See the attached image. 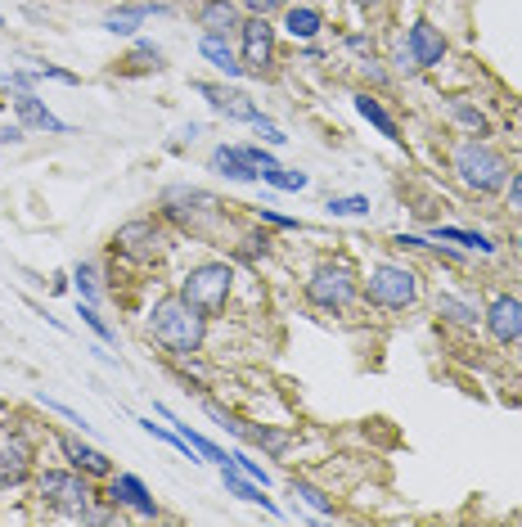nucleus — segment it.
I'll return each instance as SVG.
<instances>
[{
	"mask_svg": "<svg viewBox=\"0 0 522 527\" xmlns=\"http://www.w3.org/2000/svg\"><path fill=\"white\" fill-rule=\"evenodd\" d=\"M261 181L270 185V190H284V194H297L311 185V176L306 172H293V167H270V172H261Z\"/></svg>",
	"mask_w": 522,
	"mask_h": 527,
	"instance_id": "29",
	"label": "nucleus"
},
{
	"mask_svg": "<svg viewBox=\"0 0 522 527\" xmlns=\"http://www.w3.org/2000/svg\"><path fill=\"white\" fill-rule=\"evenodd\" d=\"M419 293H423V284H419V275H414L410 266L378 262V266H369V275H365V298L374 302V307H383V311L414 307Z\"/></svg>",
	"mask_w": 522,
	"mask_h": 527,
	"instance_id": "4",
	"label": "nucleus"
},
{
	"mask_svg": "<svg viewBox=\"0 0 522 527\" xmlns=\"http://www.w3.org/2000/svg\"><path fill=\"white\" fill-rule=\"evenodd\" d=\"M77 316L86 320L90 329H95V334H99V343H117V334H113V329H108V320L95 311V302H81V298H77Z\"/></svg>",
	"mask_w": 522,
	"mask_h": 527,
	"instance_id": "33",
	"label": "nucleus"
},
{
	"mask_svg": "<svg viewBox=\"0 0 522 527\" xmlns=\"http://www.w3.org/2000/svg\"><path fill=\"white\" fill-rule=\"evenodd\" d=\"M23 136H27V127L23 122H14V127L0 131V145H23Z\"/></svg>",
	"mask_w": 522,
	"mask_h": 527,
	"instance_id": "43",
	"label": "nucleus"
},
{
	"mask_svg": "<svg viewBox=\"0 0 522 527\" xmlns=\"http://www.w3.org/2000/svg\"><path fill=\"white\" fill-rule=\"evenodd\" d=\"M203 410L216 419V424L225 428V433H234L239 442H248V446H261L266 455H284V451H288V442H293V437L279 433V428H270V424H248V419L230 415V410L216 406V401H203Z\"/></svg>",
	"mask_w": 522,
	"mask_h": 527,
	"instance_id": "8",
	"label": "nucleus"
},
{
	"mask_svg": "<svg viewBox=\"0 0 522 527\" xmlns=\"http://www.w3.org/2000/svg\"><path fill=\"white\" fill-rule=\"evenodd\" d=\"M504 199H509V208H513V212H522V172H518V176H509V185H504Z\"/></svg>",
	"mask_w": 522,
	"mask_h": 527,
	"instance_id": "40",
	"label": "nucleus"
},
{
	"mask_svg": "<svg viewBox=\"0 0 522 527\" xmlns=\"http://www.w3.org/2000/svg\"><path fill=\"white\" fill-rule=\"evenodd\" d=\"M405 46L414 50V64L423 68H437L441 59H446V37H441V28H432L428 19H414L410 23V37H405Z\"/></svg>",
	"mask_w": 522,
	"mask_h": 527,
	"instance_id": "16",
	"label": "nucleus"
},
{
	"mask_svg": "<svg viewBox=\"0 0 522 527\" xmlns=\"http://www.w3.org/2000/svg\"><path fill=\"white\" fill-rule=\"evenodd\" d=\"M113 253L131 257V262H153L162 257V226L149 217H135L113 230Z\"/></svg>",
	"mask_w": 522,
	"mask_h": 527,
	"instance_id": "10",
	"label": "nucleus"
},
{
	"mask_svg": "<svg viewBox=\"0 0 522 527\" xmlns=\"http://www.w3.org/2000/svg\"><path fill=\"white\" fill-rule=\"evenodd\" d=\"M230 464H234V469H239V473H248V478H257L261 487H270V473L261 469V460H252L248 451H230Z\"/></svg>",
	"mask_w": 522,
	"mask_h": 527,
	"instance_id": "34",
	"label": "nucleus"
},
{
	"mask_svg": "<svg viewBox=\"0 0 522 527\" xmlns=\"http://www.w3.org/2000/svg\"><path fill=\"white\" fill-rule=\"evenodd\" d=\"M36 77H50V82H63V86H77L81 77L68 73V68H54V64H36Z\"/></svg>",
	"mask_w": 522,
	"mask_h": 527,
	"instance_id": "37",
	"label": "nucleus"
},
{
	"mask_svg": "<svg viewBox=\"0 0 522 527\" xmlns=\"http://www.w3.org/2000/svg\"><path fill=\"white\" fill-rule=\"evenodd\" d=\"M360 293V275L347 262H320L306 275V302L320 311H347Z\"/></svg>",
	"mask_w": 522,
	"mask_h": 527,
	"instance_id": "5",
	"label": "nucleus"
},
{
	"mask_svg": "<svg viewBox=\"0 0 522 527\" xmlns=\"http://www.w3.org/2000/svg\"><path fill=\"white\" fill-rule=\"evenodd\" d=\"M360 10H378V5H383V0H356Z\"/></svg>",
	"mask_w": 522,
	"mask_h": 527,
	"instance_id": "46",
	"label": "nucleus"
},
{
	"mask_svg": "<svg viewBox=\"0 0 522 527\" xmlns=\"http://www.w3.org/2000/svg\"><path fill=\"white\" fill-rule=\"evenodd\" d=\"M0 109H5V86H0Z\"/></svg>",
	"mask_w": 522,
	"mask_h": 527,
	"instance_id": "47",
	"label": "nucleus"
},
{
	"mask_svg": "<svg viewBox=\"0 0 522 527\" xmlns=\"http://www.w3.org/2000/svg\"><path fill=\"white\" fill-rule=\"evenodd\" d=\"M72 284H77V298L81 302H95L99 298V275H95V266H90V262L72 266Z\"/></svg>",
	"mask_w": 522,
	"mask_h": 527,
	"instance_id": "31",
	"label": "nucleus"
},
{
	"mask_svg": "<svg viewBox=\"0 0 522 527\" xmlns=\"http://www.w3.org/2000/svg\"><path fill=\"white\" fill-rule=\"evenodd\" d=\"M0 28H5V19H0Z\"/></svg>",
	"mask_w": 522,
	"mask_h": 527,
	"instance_id": "49",
	"label": "nucleus"
},
{
	"mask_svg": "<svg viewBox=\"0 0 522 527\" xmlns=\"http://www.w3.org/2000/svg\"><path fill=\"white\" fill-rule=\"evenodd\" d=\"M243 154H248V158H252V163H257V167H261V172H270V167H279V163H275V158H270V154H266V149H261V145H243Z\"/></svg>",
	"mask_w": 522,
	"mask_h": 527,
	"instance_id": "42",
	"label": "nucleus"
},
{
	"mask_svg": "<svg viewBox=\"0 0 522 527\" xmlns=\"http://www.w3.org/2000/svg\"><path fill=\"white\" fill-rule=\"evenodd\" d=\"M194 23L203 32L230 37V32H239L243 14H239V5H230V0H203V5H198V14H194Z\"/></svg>",
	"mask_w": 522,
	"mask_h": 527,
	"instance_id": "20",
	"label": "nucleus"
},
{
	"mask_svg": "<svg viewBox=\"0 0 522 527\" xmlns=\"http://www.w3.org/2000/svg\"><path fill=\"white\" fill-rule=\"evenodd\" d=\"M216 208H221V203H216L207 190H185V185H171V190L162 194V212H167L176 226L194 230V235L203 230L207 217H216Z\"/></svg>",
	"mask_w": 522,
	"mask_h": 527,
	"instance_id": "9",
	"label": "nucleus"
},
{
	"mask_svg": "<svg viewBox=\"0 0 522 527\" xmlns=\"http://www.w3.org/2000/svg\"><path fill=\"white\" fill-rule=\"evenodd\" d=\"M252 127H257V136H261V140H266V145H284V140H288V136H284V131H279V127H275V122H266V118H257V122H252Z\"/></svg>",
	"mask_w": 522,
	"mask_h": 527,
	"instance_id": "39",
	"label": "nucleus"
},
{
	"mask_svg": "<svg viewBox=\"0 0 522 527\" xmlns=\"http://www.w3.org/2000/svg\"><path fill=\"white\" fill-rule=\"evenodd\" d=\"M108 500H113L117 509H135L140 518H158V500L149 496V487H144L135 473H113L108 478Z\"/></svg>",
	"mask_w": 522,
	"mask_h": 527,
	"instance_id": "13",
	"label": "nucleus"
},
{
	"mask_svg": "<svg viewBox=\"0 0 522 527\" xmlns=\"http://www.w3.org/2000/svg\"><path fill=\"white\" fill-rule=\"evenodd\" d=\"M194 91L203 95L207 104H212L221 118H230V122H257L261 118V109L248 100L243 91H234V86H216V82H194Z\"/></svg>",
	"mask_w": 522,
	"mask_h": 527,
	"instance_id": "12",
	"label": "nucleus"
},
{
	"mask_svg": "<svg viewBox=\"0 0 522 527\" xmlns=\"http://www.w3.org/2000/svg\"><path fill=\"white\" fill-rule=\"evenodd\" d=\"M27 473H32V446L18 433L0 437V487H18L27 482Z\"/></svg>",
	"mask_w": 522,
	"mask_h": 527,
	"instance_id": "17",
	"label": "nucleus"
},
{
	"mask_svg": "<svg viewBox=\"0 0 522 527\" xmlns=\"http://www.w3.org/2000/svg\"><path fill=\"white\" fill-rule=\"evenodd\" d=\"M59 451H63V460H68L77 473H86V478H113V460H108L99 446H86L81 437L59 433Z\"/></svg>",
	"mask_w": 522,
	"mask_h": 527,
	"instance_id": "14",
	"label": "nucleus"
},
{
	"mask_svg": "<svg viewBox=\"0 0 522 527\" xmlns=\"http://www.w3.org/2000/svg\"><path fill=\"white\" fill-rule=\"evenodd\" d=\"M518 253H522V235H518Z\"/></svg>",
	"mask_w": 522,
	"mask_h": 527,
	"instance_id": "48",
	"label": "nucleus"
},
{
	"mask_svg": "<svg viewBox=\"0 0 522 527\" xmlns=\"http://www.w3.org/2000/svg\"><path fill=\"white\" fill-rule=\"evenodd\" d=\"M450 163H455L459 181H464L473 194H500L504 185H509V176H513L509 163H504V154H495L482 136H477V140H459L455 154H450Z\"/></svg>",
	"mask_w": 522,
	"mask_h": 527,
	"instance_id": "2",
	"label": "nucleus"
},
{
	"mask_svg": "<svg viewBox=\"0 0 522 527\" xmlns=\"http://www.w3.org/2000/svg\"><path fill=\"white\" fill-rule=\"evenodd\" d=\"M239 64L252 77L275 73V28H270L266 14H248L239 23Z\"/></svg>",
	"mask_w": 522,
	"mask_h": 527,
	"instance_id": "7",
	"label": "nucleus"
},
{
	"mask_svg": "<svg viewBox=\"0 0 522 527\" xmlns=\"http://www.w3.org/2000/svg\"><path fill=\"white\" fill-rule=\"evenodd\" d=\"M257 217L266 221V226H279V230H302L297 217H279V212H270V208H257Z\"/></svg>",
	"mask_w": 522,
	"mask_h": 527,
	"instance_id": "38",
	"label": "nucleus"
},
{
	"mask_svg": "<svg viewBox=\"0 0 522 527\" xmlns=\"http://www.w3.org/2000/svg\"><path fill=\"white\" fill-rule=\"evenodd\" d=\"M432 239H441V244H459L468 248V253H495V244L482 235V230H459V226H432Z\"/></svg>",
	"mask_w": 522,
	"mask_h": 527,
	"instance_id": "25",
	"label": "nucleus"
},
{
	"mask_svg": "<svg viewBox=\"0 0 522 527\" xmlns=\"http://www.w3.org/2000/svg\"><path fill=\"white\" fill-rule=\"evenodd\" d=\"M320 28H324V14L311 10V5H288L284 10V32L293 41H311Z\"/></svg>",
	"mask_w": 522,
	"mask_h": 527,
	"instance_id": "24",
	"label": "nucleus"
},
{
	"mask_svg": "<svg viewBox=\"0 0 522 527\" xmlns=\"http://www.w3.org/2000/svg\"><path fill=\"white\" fill-rule=\"evenodd\" d=\"M126 64H131L135 73H149V68L158 73V68H162V50L153 46V41H135V50H131V59H126Z\"/></svg>",
	"mask_w": 522,
	"mask_h": 527,
	"instance_id": "32",
	"label": "nucleus"
},
{
	"mask_svg": "<svg viewBox=\"0 0 522 527\" xmlns=\"http://www.w3.org/2000/svg\"><path fill=\"white\" fill-rule=\"evenodd\" d=\"M230 289H234V266L230 262H198L185 271V280H180V298L194 302L203 316H216V311H225V302H230Z\"/></svg>",
	"mask_w": 522,
	"mask_h": 527,
	"instance_id": "3",
	"label": "nucleus"
},
{
	"mask_svg": "<svg viewBox=\"0 0 522 527\" xmlns=\"http://www.w3.org/2000/svg\"><path fill=\"white\" fill-rule=\"evenodd\" d=\"M347 46L351 50H374V41H369V37H347Z\"/></svg>",
	"mask_w": 522,
	"mask_h": 527,
	"instance_id": "45",
	"label": "nucleus"
},
{
	"mask_svg": "<svg viewBox=\"0 0 522 527\" xmlns=\"http://www.w3.org/2000/svg\"><path fill=\"white\" fill-rule=\"evenodd\" d=\"M149 334L162 352H171L176 361H189V356L203 352L207 316L194 307V302L180 298V293H167V298H158L149 311Z\"/></svg>",
	"mask_w": 522,
	"mask_h": 527,
	"instance_id": "1",
	"label": "nucleus"
},
{
	"mask_svg": "<svg viewBox=\"0 0 522 527\" xmlns=\"http://www.w3.org/2000/svg\"><path fill=\"white\" fill-rule=\"evenodd\" d=\"M324 212H329V217H365L369 194H333V199L324 203Z\"/></svg>",
	"mask_w": 522,
	"mask_h": 527,
	"instance_id": "30",
	"label": "nucleus"
},
{
	"mask_svg": "<svg viewBox=\"0 0 522 527\" xmlns=\"http://www.w3.org/2000/svg\"><path fill=\"white\" fill-rule=\"evenodd\" d=\"M288 5H293V0H243V10L248 14H279V10H288Z\"/></svg>",
	"mask_w": 522,
	"mask_h": 527,
	"instance_id": "36",
	"label": "nucleus"
},
{
	"mask_svg": "<svg viewBox=\"0 0 522 527\" xmlns=\"http://www.w3.org/2000/svg\"><path fill=\"white\" fill-rule=\"evenodd\" d=\"M446 109H450V118H455L459 127H468V131H473V136H486V131H491V118H486L482 109H473V104H464V100H450Z\"/></svg>",
	"mask_w": 522,
	"mask_h": 527,
	"instance_id": "28",
	"label": "nucleus"
},
{
	"mask_svg": "<svg viewBox=\"0 0 522 527\" xmlns=\"http://www.w3.org/2000/svg\"><path fill=\"white\" fill-rule=\"evenodd\" d=\"M212 172H221L225 181H261V167L243 154V145H216L212 149Z\"/></svg>",
	"mask_w": 522,
	"mask_h": 527,
	"instance_id": "19",
	"label": "nucleus"
},
{
	"mask_svg": "<svg viewBox=\"0 0 522 527\" xmlns=\"http://www.w3.org/2000/svg\"><path fill=\"white\" fill-rule=\"evenodd\" d=\"M14 113H18V122H23L27 131H50V136H68L72 131L63 118H54L50 104H45L36 91H18L14 95Z\"/></svg>",
	"mask_w": 522,
	"mask_h": 527,
	"instance_id": "15",
	"label": "nucleus"
},
{
	"mask_svg": "<svg viewBox=\"0 0 522 527\" xmlns=\"http://www.w3.org/2000/svg\"><path fill=\"white\" fill-rule=\"evenodd\" d=\"M351 104H356V113H360V118L369 122V127L378 131V136H387V140H392V145H401V127H396V118H392V113L383 109V104L374 100V95H369V91H360V95H356V100H351Z\"/></svg>",
	"mask_w": 522,
	"mask_h": 527,
	"instance_id": "23",
	"label": "nucleus"
},
{
	"mask_svg": "<svg viewBox=\"0 0 522 527\" xmlns=\"http://www.w3.org/2000/svg\"><path fill=\"white\" fill-rule=\"evenodd\" d=\"M149 14H162V5H117V10L104 14V32H113V37H135Z\"/></svg>",
	"mask_w": 522,
	"mask_h": 527,
	"instance_id": "22",
	"label": "nucleus"
},
{
	"mask_svg": "<svg viewBox=\"0 0 522 527\" xmlns=\"http://www.w3.org/2000/svg\"><path fill=\"white\" fill-rule=\"evenodd\" d=\"M221 487L230 491V496L248 500V505H261V509H266V514H279V505H275V500L266 496V487H261L257 478H248V473H239V469H234L230 460L221 464Z\"/></svg>",
	"mask_w": 522,
	"mask_h": 527,
	"instance_id": "18",
	"label": "nucleus"
},
{
	"mask_svg": "<svg viewBox=\"0 0 522 527\" xmlns=\"http://www.w3.org/2000/svg\"><path fill=\"white\" fill-rule=\"evenodd\" d=\"M437 316L455 320V325H477V320H482V311H477L473 302L455 298V293H437Z\"/></svg>",
	"mask_w": 522,
	"mask_h": 527,
	"instance_id": "27",
	"label": "nucleus"
},
{
	"mask_svg": "<svg viewBox=\"0 0 522 527\" xmlns=\"http://www.w3.org/2000/svg\"><path fill=\"white\" fill-rule=\"evenodd\" d=\"M198 50H203V59L216 68V73H225L234 82V77H243V64L239 55H234L230 37H216V32H203V41H198Z\"/></svg>",
	"mask_w": 522,
	"mask_h": 527,
	"instance_id": "21",
	"label": "nucleus"
},
{
	"mask_svg": "<svg viewBox=\"0 0 522 527\" xmlns=\"http://www.w3.org/2000/svg\"><path fill=\"white\" fill-rule=\"evenodd\" d=\"M482 325H486V334H491L495 343L518 347L522 343V298H513V293H495V298L486 302V311H482Z\"/></svg>",
	"mask_w": 522,
	"mask_h": 527,
	"instance_id": "11",
	"label": "nucleus"
},
{
	"mask_svg": "<svg viewBox=\"0 0 522 527\" xmlns=\"http://www.w3.org/2000/svg\"><path fill=\"white\" fill-rule=\"evenodd\" d=\"M293 496L302 500V505H311L320 518H333V514H338V505H333L329 491H320L315 482H306V478H293Z\"/></svg>",
	"mask_w": 522,
	"mask_h": 527,
	"instance_id": "26",
	"label": "nucleus"
},
{
	"mask_svg": "<svg viewBox=\"0 0 522 527\" xmlns=\"http://www.w3.org/2000/svg\"><path fill=\"white\" fill-rule=\"evenodd\" d=\"M392 64L401 68V73H419V64H414V50L405 46V41H401V46H396V59H392Z\"/></svg>",
	"mask_w": 522,
	"mask_h": 527,
	"instance_id": "41",
	"label": "nucleus"
},
{
	"mask_svg": "<svg viewBox=\"0 0 522 527\" xmlns=\"http://www.w3.org/2000/svg\"><path fill=\"white\" fill-rule=\"evenodd\" d=\"M41 406H45V410H54V415H63V419H68V424H77L81 433H90L86 415H77V410H72V406H63V401H54V397H45V392H41Z\"/></svg>",
	"mask_w": 522,
	"mask_h": 527,
	"instance_id": "35",
	"label": "nucleus"
},
{
	"mask_svg": "<svg viewBox=\"0 0 522 527\" xmlns=\"http://www.w3.org/2000/svg\"><path fill=\"white\" fill-rule=\"evenodd\" d=\"M360 73H365V82H374V86H387V73H383V68H378V64H369V59H365V64H360Z\"/></svg>",
	"mask_w": 522,
	"mask_h": 527,
	"instance_id": "44",
	"label": "nucleus"
},
{
	"mask_svg": "<svg viewBox=\"0 0 522 527\" xmlns=\"http://www.w3.org/2000/svg\"><path fill=\"white\" fill-rule=\"evenodd\" d=\"M36 491H41V500L50 509H59V514H68V518H81L90 509V482H86V473H77V469H45L41 478H36Z\"/></svg>",
	"mask_w": 522,
	"mask_h": 527,
	"instance_id": "6",
	"label": "nucleus"
}]
</instances>
